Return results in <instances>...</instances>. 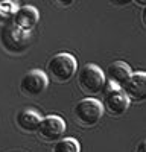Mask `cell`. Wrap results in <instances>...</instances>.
Wrapping results in <instances>:
<instances>
[{
    "mask_svg": "<svg viewBox=\"0 0 146 152\" xmlns=\"http://www.w3.org/2000/svg\"><path fill=\"white\" fill-rule=\"evenodd\" d=\"M78 72V62L70 53H56L47 61V78H52L55 82H69Z\"/></svg>",
    "mask_w": 146,
    "mask_h": 152,
    "instance_id": "obj_1",
    "label": "cell"
},
{
    "mask_svg": "<svg viewBox=\"0 0 146 152\" xmlns=\"http://www.w3.org/2000/svg\"><path fill=\"white\" fill-rule=\"evenodd\" d=\"M104 116L102 102L94 97H85L75 105L73 108V117L76 123L84 128H91L101 122Z\"/></svg>",
    "mask_w": 146,
    "mask_h": 152,
    "instance_id": "obj_2",
    "label": "cell"
},
{
    "mask_svg": "<svg viewBox=\"0 0 146 152\" xmlns=\"http://www.w3.org/2000/svg\"><path fill=\"white\" fill-rule=\"evenodd\" d=\"M0 43L9 53H23L31 44V32L21 31L12 23H5L0 28Z\"/></svg>",
    "mask_w": 146,
    "mask_h": 152,
    "instance_id": "obj_3",
    "label": "cell"
},
{
    "mask_svg": "<svg viewBox=\"0 0 146 152\" xmlns=\"http://www.w3.org/2000/svg\"><path fill=\"white\" fill-rule=\"evenodd\" d=\"M104 113H108L110 116H113V117H119V116H123V114L126 113L128 107H129V100L128 97L125 96V93L120 90V88L117 85H114L113 82H110L108 84L105 82L104 85Z\"/></svg>",
    "mask_w": 146,
    "mask_h": 152,
    "instance_id": "obj_4",
    "label": "cell"
},
{
    "mask_svg": "<svg viewBox=\"0 0 146 152\" xmlns=\"http://www.w3.org/2000/svg\"><path fill=\"white\" fill-rule=\"evenodd\" d=\"M107 82L105 73L94 64H85L78 73V87L85 94H97Z\"/></svg>",
    "mask_w": 146,
    "mask_h": 152,
    "instance_id": "obj_5",
    "label": "cell"
},
{
    "mask_svg": "<svg viewBox=\"0 0 146 152\" xmlns=\"http://www.w3.org/2000/svg\"><path fill=\"white\" fill-rule=\"evenodd\" d=\"M49 85V78L47 75L43 72V70H29L26 75L21 78L20 81V88L21 91L26 94V96H31V97H35V96H40L41 93H44V90Z\"/></svg>",
    "mask_w": 146,
    "mask_h": 152,
    "instance_id": "obj_6",
    "label": "cell"
},
{
    "mask_svg": "<svg viewBox=\"0 0 146 152\" xmlns=\"http://www.w3.org/2000/svg\"><path fill=\"white\" fill-rule=\"evenodd\" d=\"M64 132H66V122L59 116L41 117L40 125L36 128V134L44 142H49V143H55L56 140H59Z\"/></svg>",
    "mask_w": 146,
    "mask_h": 152,
    "instance_id": "obj_7",
    "label": "cell"
},
{
    "mask_svg": "<svg viewBox=\"0 0 146 152\" xmlns=\"http://www.w3.org/2000/svg\"><path fill=\"white\" fill-rule=\"evenodd\" d=\"M120 90L125 93L129 102L134 104L143 102L146 97V73L145 72L131 73L128 81L120 87Z\"/></svg>",
    "mask_w": 146,
    "mask_h": 152,
    "instance_id": "obj_8",
    "label": "cell"
},
{
    "mask_svg": "<svg viewBox=\"0 0 146 152\" xmlns=\"http://www.w3.org/2000/svg\"><path fill=\"white\" fill-rule=\"evenodd\" d=\"M38 20H40L38 9H36L35 6H31V5H24V6L17 8L11 23L14 24V26H17L18 29H21V31L31 32L36 24H38Z\"/></svg>",
    "mask_w": 146,
    "mask_h": 152,
    "instance_id": "obj_9",
    "label": "cell"
},
{
    "mask_svg": "<svg viewBox=\"0 0 146 152\" xmlns=\"http://www.w3.org/2000/svg\"><path fill=\"white\" fill-rule=\"evenodd\" d=\"M131 67L123 61H116L113 62L111 66L108 67V72H107V76H108V81L113 82L114 85H117L119 88L123 85L128 78L131 76Z\"/></svg>",
    "mask_w": 146,
    "mask_h": 152,
    "instance_id": "obj_10",
    "label": "cell"
},
{
    "mask_svg": "<svg viewBox=\"0 0 146 152\" xmlns=\"http://www.w3.org/2000/svg\"><path fill=\"white\" fill-rule=\"evenodd\" d=\"M40 120H41V116L32 110H23L17 113V116H15L17 126L24 132H36Z\"/></svg>",
    "mask_w": 146,
    "mask_h": 152,
    "instance_id": "obj_11",
    "label": "cell"
},
{
    "mask_svg": "<svg viewBox=\"0 0 146 152\" xmlns=\"http://www.w3.org/2000/svg\"><path fill=\"white\" fill-rule=\"evenodd\" d=\"M52 152H81V146L75 138H59L55 142Z\"/></svg>",
    "mask_w": 146,
    "mask_h": 152,
    "instance_id": "obj_12",
    "label": "cell"
},
{
    "mask_svg": "<svg viewBox=\"0 0 146 152\" xmlns=\"http://www.w3.org/2000/svg\"><path fill=\"white\" fill-rule=\"evenodd\" d=\"M17 5L9 0V2H3L0 3V23L5 24V23H11L12 21V17H14L15 11H17Z\"/></svg>",
    "mask_w": 146,
    "mask_h": 152,
    "instance_id": "obj_13",
    "label": "cell"
},
{
    "mask_svg": "<svg viewBox=\"0 0 146 152\" xmlns=\"http://www.w3.org/2000/svg\"><path fill=\"white\" fill-rule=\"evenodd\" d=\"M76 0H52V3L58 8H70Z\"/></svg>",
    "mask_w": 146,
    "mask_h": 152,
    "instance_id": "obj_14",
    "label": "cell"
},
{
    "mask_svg": "<svg viewBox=\"0 0 146 152\" xmlns=\"http://www.w3.org/2000/svg\"><path fill=\"white\" fill-rule=\"evenodd\" d=\"M110 3H111L113 6H117V8H122V6H126L129 5L132 0H108Z\"/></svg>",
    "mask_w": 146,
    "mask_h": 152,
    "instance_id": "obj_15",
    "label": "cell"
},
{
    "mask_svg": "<svg viewBox=\"0 0 146 152\" xmlns=\"http://www.w3.org/2000/svg\"><path fill=\"white\" fill-rule=\"evenodd\" d=\"M145 149H146V143H145V140H140L136 146V152H145Z\"/></svg>",
    "mask_w": 146,
    "mask_h": 152,
    "instance_id": "obj_16",
    "label": "cell"
},
{
    "mask_svg": "<svg viewBox=\"0 0 146 152\" xmlns=\"http://www.w3.org/2000/svg\"><path fill=\"white\" fill-rule=\"evenodd\" d=\"M132 2H136L139 6H145L146 5V0H132Z\"/></svg>",
    "mask_w": 146,
    "mask_h": 152,
    "instance_id": "obj_17",
    "label": "cell"
},
{
    "mask_svg": "<svg viewBox=\"0 0 146 152\" xmlns=\"http://www.w3.org/2000/svg\"><path fill=\"white\" fill-rule=\"evenodd\" d=\"M3 2H9V0H0V3H3Z\"/></svg>",
    "mask_w": 146,
    "mask_h": 152,
    "instance_id": "obj_18",
    "label": "cell"
}]
</instances>
